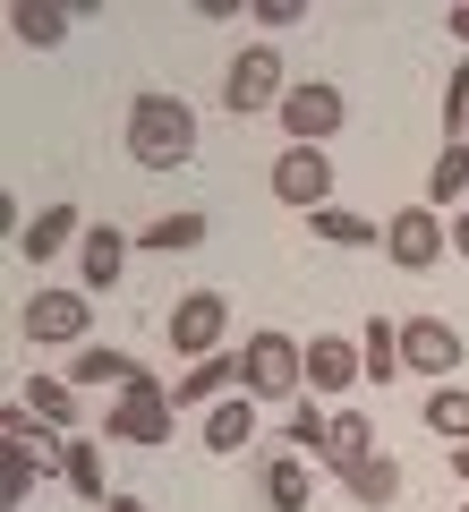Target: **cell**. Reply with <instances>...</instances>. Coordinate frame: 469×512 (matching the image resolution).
Masks as SVG:
<instances>
[{"label": "cell", "instance_id": "obj_27", "mask_svg": "<svg viewBox=\"0 0 469 512\" xmlns=\"http://www.w3.org/2000/svg\"><path fill=\"white\" fill-rule=\"evenodd\" d=\"M461 197H469V146H444V154H435V171H427V205H435V214H452Z\"/></svg>", "mask_w": 469, "mask_h": 512}, {"label": "cell", "instance_id": "obj_29", "mask_svg": "<svg viewBox=\"0 0 469 512\" xmlns=\"http://www.w3.org/2000/svg\"><path fill=\"white\" fill-rule=\"evenodd\" d=\"M0 436H9V444H35V453H60V444H69V436H52V427H43L26 402H9V410H0Z\"/></svg>", "mask_w": 469, "mask_h": 512}, {"label": "cell", "instance_id": "obj_7", "mask_svg": "<svg viewBox=\"0 0 469 512\" xmlns=\"http://www.w3.org/2000/svg\"><path fill=\"white\" fill-rule=\"evenodd\" d=\"M342 120H350V94L325 86V77H307V86L282 94V137H290V146H333Z\"/></svg>", "mask_w": 469, "mask_h": 512}, {"label": "cell", "instance_id": "obj_11", "mask_svg": "<svg viewBox=\"0 0 469 512\" xmlns=\"http://www.w3.org/2000/svg\"><path fill=\"white\" fill-rule=\"evenodd\" d=\"M128 256H137V239H128L120 222H94V231H86V248H77V274H86V299L120 291V274H128Z\"/></svg>", "mask_w": 469, "mask_h": 512}, {"label": "cell", "instance_id": "obj_3", "mask_svg": "<svg viewBox=\"0 0 469 512\" xmlns=\"http://www.w3.org/2000/svg\"><path fill=\"white\" fill-rule=\"evenodd\" d=\"M282 94H290V69H282V52H273V43H248V52L222 69V111H231V120L282 111Z\"/></svg>", "mask_w": 469, "mask_h": 512}, {"label": "cell", "instance_id": "obj_33", "mask_svg": "<svg viewBox=\"0 0 469 512\" xmlns=\"http://www.w3.org/2000/svg\"><path fill=\"white\" fill-rule=\"evenodd\" d=\"M452 478H461V487H469V444H452Z\"/></svg>", "mask_w": 469, "mask_h": 512}, {"label": "cell", "instance_id": "obj_10", "mask_svg": "<svg viewBox=\"0 0 469 512\" xmlns=\"http://www.w3.org/2000/svg\"><path fill=\"white\" fill-rule=\"evenodd\" d=\"M86 325H94V299L86 291H35L18 308V333L26 342H77L86 350Z\"/></svg>", "mask_w": 469, "mask_h": 512}, {"label": "cell", "instance_id": "obj_9", "mask_svg": "<svg viewBox=\"0 0 469 512\" xmlns=\"http://www.w3.org/2000/svg\"><path fill=\"white\" fill-rule=\"evenodd\" d=\"M461 333L444 325V316H410V325H401V367H410V376H427V384H452L461 376Z\"/></svg>", "mask_w": 469, "mask_h": 512}, {"label": "cell", "instance_id": "obj_28", "mask_svg": "<svg viewBox=\"0 0 469 512\" xmlns=\"http://www.w3.org/2000/svg\"><path fill=\"white\" fill-rule=\"evenodd\" d=\"M325 427H333L325 402H290V427H282V436H290V453H299V461H325Z\"/></svg>", "mask_w": 469, "mask_h": 512}, {"label": "cell", "instance_id": "obj_13", "mask_svg": "<svg viewBox=\"0 0 469 512\" xmlns=\"http://www.w3.org/2000/svg\"><path fill=\"white\" fill-rule=\"evenodd\" d=\"M86 231H94V222L77 214V205H43V214L18 231V256H26V265H52L60 248H86Z\"/></svg>", "mask_w": 469, "mask_h": 512}, {"label": "cell", "instance_id": "obj_31", "mask_svg": "<svg viewBox=\"0 0 469 512\" xmlns=\"http://www.w3.org/2000/svg\"><path fill=\"white\" fill-rule=\"evenodd\" d=\"M307 0H256V26H299Z\"/></svg>", "mask_w": 469, "mask_h": 512}, {"label": "cell", "instance_id": "obj_32", "mask_svg": "<svg viewBox=\"0 0 469 512\" xmlns=\"http://www.w3.org/2000/svg\"><path fill=\"white\" fill-rule=\"evenodd\" d=\"M444 26H452V43H461V60H469V0H452V9H444Z\"/></svg>", "mask_w": 469, "mask_h": 512}, {"label": "cell", "instance_id": "obj_8", "mask_svg": "<svg viewBox=\"0 0 469 512\" xmlns=\"http://www.w3.org/2000/svg\"><path fill=\"white\" fill-rule=\"evenodd\" d=\"M265 188L282 205H299V214H325V205H333V154L325 146H282L273 171H265Z\"/></svg>", "mask_w": 469, "mask_h": 512}, {"label": "cell", "instance_id": "obj_1", "mask_svg": "<svg viewBox=\"0 0 469 512\" xmlns=\"http://www.w3.org/2000/svg\"><path fill=\"white\" fill-rule=\"evenodd\" d=\"M120 137H128V163H145V171H180V163H197L205 120H197V103H188V94H171V86H137V94H128Z\"/></svg>", "mask_w": 469, "mask_h": 512}, {"label": "cell", "instance_id": "obj_30", "mask_svg": "<svg viewBox=\"0 0 469 512\" xmlns=\"http://www.w3.org/2000/svg\"><path fill=\"white\" fill-rule=\"evenodd\" d=\"M444 137H452V146L469 137V60H461L452 77H444Z\"/></svg>", "mask_w": 469, "mask_h": 512}, {"label": "cell", "instance_id": "obj_4", "mask_svg": "<svg viewBox=\"0 0 469 512\" xmlns=\"http://www.w3.org/2000/svg\"><path fill=\"white\" fill-rule=\"evenodd\" d=\"M171 384H154V376H137L128 393H111V410H103V436H120V444H137V453H154V444H171Z\"/></svg>", "mask_w": 469, "mask_h": 512}, {"label": "cell", "instance_id": "obj_14", "mask_svg": "<svg viewBox=\"0 0 469 512\" xmlns=\"http://www.w3.org/2000/svg\"><path fill=\"white\" fill-rule=\"evenodd\" d=\"M222 393H239V350L188 359V367H180V384H171V410H214Z\"/></svg>", "mask_w": 469, "mask_h": 512}, {"label": "cell", "instance_id": "obj_26", "mask_svg": "<svg viewBox=\"0 0 469 512\" xmlns=\"http://www.w3.org/2000/svg\"><path fill=\"white\" fill-rule=\"evenodd\" d=\"M427 436L469 444V384H435V393H427Z\"/></svg>", "mask_w": 469, "mask_h": 512}, {"label": "cell", "instance_id": "obj_22", "mask_svg": "<svg viewBox=\"0 0 469 512\" xmlns=\"http://www.w3.org/2000/svg\"><path fill=\"white\" fill-rule=\"evenodd\" d=\"M307 231L325 239V248H384V222H376V214H350V205H325V214H307Z\"/></svg>", "mask_w": 469, "mask_h": 512}, {"label": "cell", "instance_id": "obj_25", "mask_svg": "<svg viewBox=\"0 0 469 512\" xmlns=\"http://www.w3.org/2000/svg\"><path fill=\"white\" fill-rule=\"evenodd\" d=\"M205 231H214L205 214H163V222H145V231H137V248H154V256H180V248H205Z\"/></svg>", "mask_w": 469, "mask_h": 512}, {"label": "cell", "instance_id": "obj_34", "mask_svg": "<svg viewBox=\"0 0 469 512\" xmlns=\"http://www.w3.org/2000/svg\"><path fill=\"white\" fill-rule=\"evenodd\" d=\"M452 248H461V256H469V205H461V222H452Z\"/></svg>", "mask_w": 469, "mask_h": 512}, {"label": "cell", "instance_id": "obj_18", "mask_svg": "<svg viewBox=\"0 0 469 512\" xmlns=\"http://www.w3.org/2000/svg\"><path fill=\"white\" fill-rule=\"evenodd\" d=\"M69 18L77 9H60V0H9V35H18L26 52H60V43H69Z\"/></svg>", "mask_w": 469, "mask_h": 512}, {"label": "cell", "instance_id": "obj_20", "mask_svg": "<svg viewBox=\"0 0 469 512\" xmlns=\"http://www.w3.org/2000/svg\"><path fill=\"white\" fill-rule=\"evenodd\" d=\"M60 487H69V495H86V504H111L103 444H94V436H69V444H60Z\"/></svg>", "mask_w": 469, "mask_h": 512}, {"label": "cell", "instance_id": "obj_19", "mask_svg": "<svg viewBox=\"0 0 469 512\" xmlns=\"http://www.w3.org/2000/svg\"><path fill=\"white\" fill-rule=\"evenodd\" d=\"M342 495L359 512H384V504H401V461L393 453H367L359 470H342Z\"/></svg>", "mask_w": 469, "mask_h": 512}, {"label": "cell", "instance_id": "obj_36", "mask_svg": "<svg viewBox=\"0 0 469 512\" xmlns=\"http://www.w3.org/2000/svg\"><path fill=\"white\" fill-rule=\"evenodd\" d=\"M461 146H469V137H461Z\"/></svg>", "mask_w": 469, "mask_h": 512}, {"label": "cell", "instance_id": "obj_15", "mask_svg": "<svg viewBox=\"0 0 469 512\" xmlns=\"http://www.w3.org/2000/svg\"><path fill=\"white\" fill-rule=\"evenodd\" d=\"M197 436H205V453H222V461H231V453H248V444H256V402H248V393H222V402L205 410V427H197Z\"/></svg>", "mask_w": 469, "mask_h": 512}, {"label": "cell", "instance_id": "obj_24", "mask_svg": "<svg viewBox=\"0 0 469 512\" xmlns=\"http://www.w3.org/2000/svg\"><path fill=\"white\" fill-rule=\"evenodd\" d=\"M359 359H367V384H393L401 376V325H393V316H367V325H359Z\"/></svg>", "mask_w": 469, "mask_h": 512}, {"label": "cell", "instance_id": "obj_17", "mask_svg": "<svg viewBox=\"0 0 469 512\" xmlns=\"http://www.w3.org/2000/svg\"><path fill=\"white\" fill-rule=\"evenodd\" d=\"M137 376H145V367L128 359L120 342H86V350H77V359H69V384H94V393H128V384H137Z\"/></svg>", "mask_w": 469, "mask_h": 512}, {"label": "cell", "instance_id": "obj_2", "mask_svg": "<svg viewBox=\"0 0 469 512\" xmlns=\"http://www.w3.org/2000/svg\"><path fill=\"white\" fill-rule=\"evenodd\" d=\"M239 393H248L256 410L273 402H307V342L282 325H256L248 342H239Z\"/></svg>", "mask_w": 469, "mask_h": 512}, {"label": "cell", "instance_id": "obj_6", "mask_svg": "<svg viewBox=\"0 0 469 512\" xmlns=\"http://www.w3.org/2000/svg\"><path fill=\"white\" fill-rule=\"evenodd\" d=\"M222 333H231V299H222V291H180L171 316H163V342L180 350V359H214Z\"/></svg>", "mask_w": 469, "mask_h": 512}, {"label": "cell", "instance_id": "obj_21", "mask_svg": "<svg viewBox=\"0 0 469 512\" xmlns=\"http://www.w3.org/2000/svg\"><path fill=\"white\" fill-rule=\"evenodd\" d=\"M307 495H316V470L299 453H273L265 461V512H307Z\"/></svg>", "mask_w": 469, "mask_h": 512}, {"label": "cell", "instance_id": "obj_35", "mask_svg": "<svg viewBox=\"0 0 469 512\" xmlns=\"http://www.w3.org/2000/svg\"><path fill=\"white\" fill-rule=\"evenodd\" d=\"M103 512H145V504H137V495H111V504H103Z\"/></svg>", "mask_w": 469, "mask_h": 512}, {"label": "cell", "instance_id": "obj_16", "mask_svg": "<svg viewBox=\"0 0 469 512\" xmlns=\"http://www.w3.org/2000/svg\"><path fill=\"white\" fill-rule=\"evenodd\" d=\"M367 453H384V444H376V419H367V410H333V427H325V478L359 470Z\"/></svg>", "mask_w": 469, "mask_h": 512}, {"label": "cell", "instance_id": "obj_12", "mask_svg": "<svg viewBox=\"0 0 469 512\" xmlns=\"http://www.w3.org/2000/svg\"><path fill=\"white\" fill-rule=\"evenodd\" d=\"M367 376V359H359V342H342V333H307V393H350V384Z\"/></svg>", "mask_w": 469, "mask_h": 512}, {"label": "cell", "instance_id": "obj_5", "mask_svg": "<svg viewBox=\"0 0 469 512\" xmlns=\"http://www.w3.org/2000/svg\"><path fill=\"white\" fill-rule=\"evenodd\" d=\"M444 248H452V222L435 214L427 197H418V205H393V222H384V256H393L401 274H427V265H444Z\"/></svg>", "mask_w": 469, "mask_h": 512}, {"label": "cell", "instance_id": "obj_23", "mask_svg": "<svg viewBox=\"0 0 469 512\" xmlns=\"http://www.w3.org/2000/svg\"><path fill=\"white\" fill-rule=\"evenodd\" d=\"M18 402L35 410L52 436H60V427H86V419H77V384H60V376H26V384H18Z\"/></svg>", "mask_w": 469, "mask_h": 512}]
</instances>
